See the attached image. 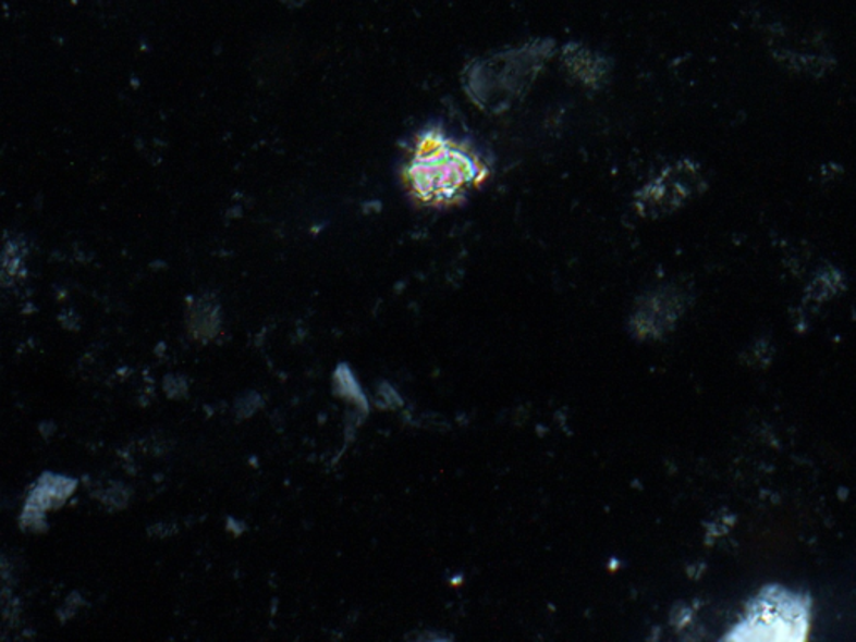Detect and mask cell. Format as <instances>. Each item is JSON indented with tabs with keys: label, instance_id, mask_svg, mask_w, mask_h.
Instances as JSON below:
<instances>
[{
	"label": "cell",
	"instance_id": "3",
	"mask_svg": "<svg viewBox=\"0 0 856 642\" xmlns=\"http://www.w3.org/2000/svg\"><path fill=\"white\" fill-rule=\"evenodd\" d=\"M708 189L701 164L680 159L634 193V208L645 220L671 217Z\"/></svg>",
	"mask_w": 856,
	"mask_h": 642
},
{
	"label": "cell",
	"instance_id": "1",
	"mask_svg": "<svg viewBox=\"0 0 856 642\" xmlns=\"http://www.w3.org/2000/svg\"><path fill=\"white\" fill-rule=\"evenodd\" d=\"M489 176V163L479 149L452 136L443 123L427 124L415 134L400 171L408 196L432 210L462 205Z\"/></svg>",
	"mask_w": 856,
	"mask_h": 642
},
{
	"label": "cell",
	"instance_id": "7",
	"mask_svg": "<svg viewBox=\"0 0 856 642\" xmlns=\"http://www.w3.org/2000/svg\"><path fill=\"white\" fill-rule=\"evenodd\" d=\"M73 480L64 479V477L46 476L39 480V484L34 489L30 494L29 502H27L26 510L29 513L42 514L52 507L61 506L62 502L69 497V494L74 491Z\"/></svg>",
	"mask_w": 856,
	"mask_h": 642
},
{
	"label": "cell",
	"instance_id": "2",
	"mask_svg": "<svg viewBox=\"0 0 856 642\" xmlns=\"http://www.w3.org/2000/svg\"><path fill=\"white\" fill-rule=\"evenodd\" d=\"M555 51L554 40L537 39L474 59L462 71L465 95L487 114L509 111L526 98Z\"/></svg>",
	"mask_w": 856,
	"mask_h": 642
},
{
	"label": "cell",
	"instance_id": "5",
	"mask_svg": "<svg viewBox=\"0 0 856 642\" xmlns=\"http://www.w3.org/2000/svg\"><path fill=\"white\" fill-rule=\"evenodd\" d=\"M559 59L568 77L587 89L601 90L611 83L612 71H614L612 59L586 48L584 44H565Z\"/></svg>",
	"mask_w": 856,
	"mask_h": 642
},
{
	"label": "cell",
	"instance_id": "4",
	"mask_svg": "<svg viewBox=\"0 0 856 642\" xmlns=\"http://www.w3.org/2000/svg\"><path fill=\"white\" fill-rule=\"evenodd\" d=\"M806 607L802 601L786 592H768L761 600L753 604L751 610L746 616L743 625L738 626L743 639H767V632H773L771 639H780L778 631L783 632L784 639L805 638Z\"/></svg>",
	"mask_w": 856,
	"mask_h": 642
},
{
	"label": "cell",
	"instance_id": "6",
	"mask_svg": "<svg viewBox=\"0 0 856 642\" xmlns=\"http://www.w3.org/2000/svg\"><path fill=\"white\" fill-rule=\"evenodd\" d=\"M684 295L680 288L656 289L640 298L634 310L633 325L639 333H662L670 329L684 311Z\"/></svg>",
	"mask_w": 856,
	"mask_h": 642
},
{
	"label": "cell",
	"instance_id": "8",
	"mask_svg": "<svg viewBox=\"0 0 856 642\" xmlns=\"http://www.w3.org/2000/svg\"><path fill=\"white\" fill-rule=\"evenodd\" d=\"M337 386H339L337 390H339L340 394L345 395V397L358 398V400L364 398L360 395V390L356 386L355 380L352 379V375H350L345 367H342V369L337 372Z\"/></svg>",
	"mask_w": 856,
	"mask_h": 642
}]
</instances>
